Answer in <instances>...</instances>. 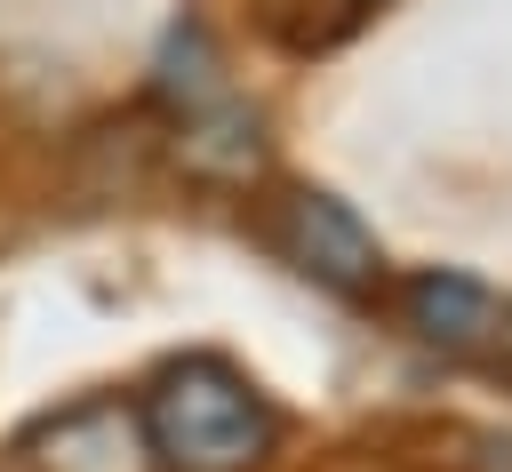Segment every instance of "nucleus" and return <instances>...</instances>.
Masks as SVG:
<instances>
[{
	"label": "nucleus",
	"instance_id": "1",
	"mask_svg": "<svg viewBox=\"0 0 512 472\" xmlns=\"http://www.w3.org/2000/svg\"><path fill=\"white\" fill-rule=\"evenodd\" d=\"M144 440L168 472H248L272 448L264 392L224 360H184L144 400Z\"/></svg>",
	"mask_w": 512,
	"mask_h": 472
},
{
	"label": "nucleus",
	"instance_id": "4",
	"mask_svg": "<svg viewBox=\"0 0 512 472\" xmlns=\"http://www.w3.org/2000/svg\"><path fill=\"white\" fill-rule=\"evenodd\" d=\"M184 160H192V168H256V128H248L240 112L200 120V128L184 136Z\"/></svg>",
	"mask_w": 512,
	"mask_h": 472
},
{
	"label": "nucleus",
	"instance_id": "2",
	"mask_svg": "<svg viewBox=\"0 0 512 472\" xmlns=\"http://www.w3.org/2000/svg\"><path fill=\"white\" fill-rule=\"evenodd\" d=\"M280 248H288L296 272H312L320 288H344V296H360V288L384 272L376 232H368L344 200H328V192H296V200H288V216H280Z\"/></svg>",
	"mask_w": 512,
	"mask_h": 472
},
{
	"label": "nucleus",
	"instance_id": "3",
	"mask_svg": "<svg viewBox=\"0 0 512 472\" xmlns=\"http://www.w3.org/2000/svg\"><path fill=\"white\" fill-rule=\"evenodd\" d=\"M400 304H408V328H416L424 344H440V352H472V344H488V328H496L488 288L464 280V272H416Z\"/></svg>",
	"mask_w": 512,
	"mask_h": 472
},
{
	"label": "nucleus",
	"instance_id": "5",
	"mask_svg": "<svg viewBox=\"0 0 512 472\" xmlns=\"http://www.w3.org/2000/svg\"><path fill=\"white\" fill-rule=\"evenodd\" d=\"M488 336H496V352H504V368H512V312H504V320H496Z\"/></svg>",
	"mask_w": 512,
	"mask_h": 472
}]
</instances>
